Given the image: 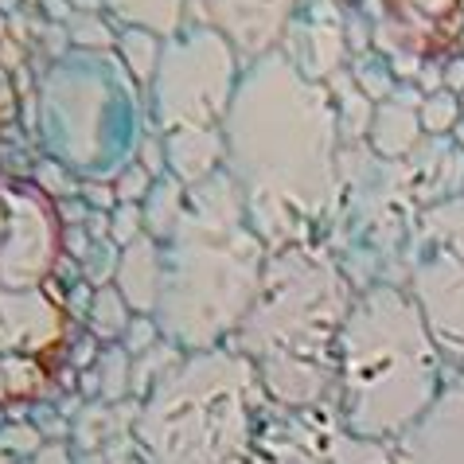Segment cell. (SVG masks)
<instances>
[{
  "mask_svg": "<svg viewBox=\"0 0 464 464\" xmlns=\"http://www.w3.org/2000/svg\"><path fill=\"white\" fill-rule=\"evenodd\" d=\"M227 164L246 218L269 250L313 242L340 199V121L324 82L304 79L274 47L242 67L230 98Z\"/></svg>",
  "mask_w": 464,
  "mask_h": 464,
  "instance_id": "1",
  "label": "cell"
},
{
  "mask_svg": "<svg viewBox=\"0 0 464 464\" xmlns=\"http://www.w3.org/2000/svg\"><path fill=\"white\" fill-rule=\"evenodd\" d=\"M164 246L157 324L184 352H208L235 336L250 313L269 246L246 218L235 176L218 169L184 191V208Z\"/></svg>",
  "mask_w": 464,
  "mask_h": 464,
  "instance_id": "2",
  "label": "cell"
},
{
  "mask_svg": "<svg viewBox=\"0 0 464 464\" xmlns=\"http://www.w3.org/2000/svg\"><path fill=\"white\" fill-rule=\"evenodd\" d=\"M355 293L336 257L316 242L269 250L257 296L230 340L257 367L274 406L304 410L332 398L336 340Z\"/></svg>",
  "mask_w": 464,
  "mask_h": 464,
  "instance_id": "3",
  "label": "cell"
},
{
  "mask_svg": "<svg viewBox=\"0 0 464 464\" xmlns=\"http://www.w3.org/2000/svg\"><path fill=\"white\" fill-rule=\"evenodd\" d=\"M445 359L402 285L355 293L340 340L332 406L343 425L371 441H394L441 394Z\"/></svg>",
  "mask_w": 464,
  "mask_h": 464,
  "instance_id": "4",
  "label": "cell"
},
{
  "mask_svg": "<svg viewBox=\"0 0 464 464\" xmlns=\"http://www.w3.org/2000/svg\"><path fill=\"white\" fill-rule=\"evenodd\" d=\"M269 406L242 352H188L140 398L133 441L145 464H250Z\"/></svg>",
  "mask_w": 464,
  "mask_h": 464,
  "instance_id": "5",
  "label": "cell"
},
{
  "mask_svg": "<svg viewBox=\"0 0 464 464\" xmlns=\"http://www.w3.org/2000/svg\"><path fill=\"white\" fill-rule=\"evenodd\" d=\"M40 129L51 160L113 184L145 140L133 74L110 51H67L40 86Z\"/></svg>",
  "mask_w": 464,
  "mask_h": 464,
  "instance_id": "6",
  "label": "cell"
},
{
  "mask_svg": "<svg viewBox=\"0 0 464 464\" xmlns=\"http://www.w3.org/2000/svg\"><path fill=\"white\" fill-rule=\"evenodd\" d=\"M418 179L410 160H382L371 145L340 149V199L328 218L324 250L355 289L402 285L406 250L414 238Z\"/></svg>",
  "mask_w": 464,
  "mask_h": 464,
  "instance_id": "7",
  "label": "cell"
},
{
  "mask_svg": "<svg viewBox=\"0 0 464 464\" xmlns=\"http://www.w3.org/2000/svg\"><path fill=\"white\" fill-rule=\"evenodd\" d=\"M238 79L242 59L227 35L211 24H184L164 40L157 79L149 86L152 129L160 137L223 129Z\"/></svg>",
  "mask_w": 464,
  "mask_h": 464,
  "instance_id": "8",
  "label": "cell"
},
{
  "mask_svg": "<svg viewBox=\"0 0 464 464\" xmlns=\"http://www.w3.org/2000/svg\"><path fill=\"white\" fill-rule=\"evenodd\" d=\"M402 289L414 296L441 359L464 371V196L418 215Z\"/></svg>",
  "mask_w": 464,
  "mask_h": 464,
  "instance_id": "9",
  "label": "cell"
},
{
  "mask_svg": "<svg viewBox=\"0 0 464 464\" xmlns=\"http://www.w3.org/2000/svg\"><path fill=\"white\" fill-rule=\"evenodd\" d=\"M250 464H391V441L352 433L332 398L304 410L269 406Z\"/></svg>",
  "mask_w": 464,
  "mask_h": 464,
  "instance_id": "10",
  "label": "cell"
},
{
  "mask_svg": "<svg viewBox=\"0 0 464 464\" xmlns=\"http://www.w3.org/2000/svg\"><path fill=\"white\" fill-rule=\"evenodd\" d=\"M0 227H5V188H0ZM63 316L44 293H12L0 281V394H24L32 386V355L59 340Z\"/></svg>",
  "mask_w": 464,
  "mask_h": 464,
  "instance_id": "11",
  "label": "cell"
},
{
  "mask_svg": "<svg viewBox=\"0 0 464 464\" xmlns=\"http://www.w3.org/2000/svg\"><path fill=\"white\" fill-rule=\"evenodd\" d=\"M391 464H464V371H457L433 406L391 441Z\"/></svg>",
  "mask_w": 464,
  "mask_h": 464,
  "instance_id": "12",
  "label": "cell"
},
{
  "mask_svg": "<svg viewBox=\"0 0 464 464\" xmlns=\"http://www.w3.org/2000/svg\"><path fill=\"white\" fill-rule=\"evenodd\" d=\"M203 24L223 32L242 63L262 59L285 35L301 0H199Z\"/></svg>",
  "mask_w": 464,
  "mask_h": 464,
  "instance_id": "13",
  "label": "cell"
},
{
  "mask_svg": "<svg viewBox=\"0 0 464 464\" xmlns=\"http://www.w3.org/2000/svg\"><path fill=\"white\" fill-rule=\"evenodd\" d=\"M281 51L304 79L328 82L340 71L347 35H343V16L336 0H308V12H293L285 35H281Z\"/></svg>",
  "mask_w": 464,
  "mask_h": 464,
  "instance_id": "14",
  "label": "cell"
},
{
  "mask_svg": "<svg viewBox=\"0 0 464 464\" xmlns=\"http://www.w3.org/2000/svg\"><path fill=\"white\" fill-rule=\"evenodd\" d=\"M421 90L418 86H394V94L379 102L375 106V118H371V133H367V145L371 152H379L382 160H406L410 152L421 145V118H418V106H421Z\"/></svg>",
  "mask_w": 464,
  "mask_h": 464,
  "instance_id": "15",
  "label": "cell"
},
{
  "mask_svg": "<svg viewBox=\"0 0 464 464\" xmlns=\"http://www.w3.org/2000/svg\"><path fill=\"white\" fill-rule=\"evenodd\" d=\"M160 274H164V246L157 238L140 235L137 242H129L118 257V274H113V285L121 289L125 304L133 313L152 316L160 301Z\"/></svg>",
  "mask_w": 464,
  "mask_h": 464,
  "instance_id": "16",
  "label": "cell"
},
{
  "mask_svg": "<svg viewBox=\"0 0 464 464\" xmlns=\"http://www.w3.org/2000/svg\"><path fill=\"white\" fill-rule=\"evenodd\" d=\"M160 140H164V157H169V176H176L184 188L203 184V179L215 176L227 164L223 129H211V133H172Z\"/></svg>",
  "mask_w": 464,
  "mask_h": 464,
  "instance_id": "17",
  "label": "cell"
},
{
  "mask_svg": "<svg viewBox=\"0 0 464 464\" xmlns=\"http://www.w3.org/2000/svg\"><path fill=\"white\" fill-rule=\"evenodd\" d=\"M332 102H336V121H340V145H363L375 118V102L352 82V71H336L324 82Z\"/></svg>",
  "mask_w": 464,
  "mask_h": 464,
  "instance_id": "18",
  "label": "cell"
},
{
  "mask_svg": "<svg viewBox=\"0 0 464 464\" xmlns=\"http://www.w3.org/2000/svg\"><path fill=\"white\" fill-rule=\"evenodd\" d=\"M106 12H113L125 28H145L157 35H176L184 28V8L188 0H102Z\"/></svg>",
  "mask_w": 464,
  "mask_h": 464,
  "instance_id": "19",
  "label": "cell"
},
{
  "mask_svg": "<svg viewBox=\"0 0 464 464\" xmlns=\"http://www.w3.org/2000/svg\"><path fill=\"white\" fill-rule=\"evenodd\" d=\"M129 320H133V308L125 304V296L118 285H102L90 296V308H86V324H90V336L102 340V343H121Z\"/></svg>",
  "mask_w": 464,
  "mask_h": 464,
  "instance_id": "20",
  "label": "cell"
},
{
  "mask_svg": "<svg viewBox=\"0 0 464 464\" xmlns=\"http://www.w3.org/2000/svg\"><path fill=\"white\" fill-rule=\"evenodd\" d=\"M118 51H121L125 71L133 74V82L152 86L157 67H160V55H164V35L145 32V28H121L118 32Z\"/></svg>",
  "mask_w": 464,
  "mask_h": 464,
  "instance_id": "21",
  "label": "cell"
},
{
  "mask_svg": "<svg viewBox=\"0 0 464 464\" xmlns=\"http://www.w3.org/2000/svg\"><path fill=\"white\" fill-rule=\"evenodd\" d=\"M184 184H179L176 176H160L157 184H152L149 199L140 203V211H145V235L164 242L172 235L176 218H179V208H184Z\"/></svg>",
  "mask_w": 464,
  "mask_h": 464,
  "instance_id": "22",
  "label": "cell"
},
{
  "mask_svg": "<svg viewBox=\"0 0 464 464\" xmlns=\"http://www.w3.org/2000/svg\"><path fill=\"white\" fill-rule=\"evenodd\" d=\"M98 398L102 402H125L133 394V355L121 343H106V352L98 355Z\"/></svg>",
  "mask_w": 464,
  "mask_h": 464,
  "instance_id": "23",
  "label": "cell"
},
{
  "mask_svg": "<svg viewBox=\"0 0 464 464\" xmlns=\"http://www.w3.org/2000/svg\"><path fill=\"white\" fill-rule=\"evenodd\" d=\"M188 352L179 343H172V340H157L149 347V352H140V355H133V394L137 398H145L152 386H157L164 375H169V371L179 363V359H184Z\"/></svg>",
  "mask_w": 464,
  "mask_h": 464,
  "instance_id": "24",
  "label": "cell"
},
{
  "mask_svg": "<svg viewBox=\"0 0 464 464\" xmlns=\"http://www.w3.org/2000/svg\"><path fill=\"white\" fill-rule=\"evenodd\" d=\"M352 82L363 90V94L375 102V106L391 98V94H394V86H398L394 71H391V59L375 55V51H363V55L352 63Z\"/></svg>",
  "mask_w": 464,
  "mask_h": 464,
  "instance_id": "25",
  "label": "cell"
},
{
  "mask_svg": "<svg viewBox=\"0 0 464 464\" xmlns=\"http://www.w3.org/2000/svg\"><path fill=\"white\" fill-rule=\"evenodd\" d=\"M418 118L430 137H453V129L460 121V98L449 94V90H433V94L421 98Z\"/></svg>",
  "mask_w": 464,
  "mask_h": 464,
  "instance_id": "26",
  "label": "cell"
},
{
  "mask_svg": "<svg viewBox=\"0 0 464 464\" xmlns=\"http://www.w3.org/2000/svg\"><path fill=\"white\" fill-rule=\"evenodd\" d=\"M67 40L79 51H113L118 47V32L102 16H94V12H74L67 24Z\"/></svg>",
  "mask_w": 464,
  "mask_h": 464,
  "instance_id": "27",
  "label": "cell"
},
{
  "mask_svg": "<svg viewBox=\"0 0 464 464\" xmlns=\"http://www.w3.org/2000/svg\"><path fill=\"white\" fill-rule=\"evenodd\" d=\"M118 257L121 246H113L110 238H94V246L82 257V269H86V281L90 285H113V274H118Z\"/></svg>",
  "mask_w": 464,
  "mask_h": 464,
  "instance_id": "28",
  "label": "cell"
},
{
  "mask_svg": "<svg viewBox=\"0 0 464 464\" xmlns=\"http://www.w3.org/2000/svg\"><path fill=\"white\" fill-rule=\"evenodd\" d=\"M140 235H145V211H140V203H118L110 211V242L125 250Z\"/></svg>",
  "mask_w": 464,
  "mask_h": 464,
  "instance_id": "29",
  "label": "cell"
},
{
  "mask_svg": "<svg viewBox=\"0 0 464 464\" xmlns=\"http://www.w3.org/2000/svg\"><path fill=\"white\" fill-rule=\"evenodd\" d=\"M152 184H157L152 172H145L140 164H125L118 179H113V196H118V203H145Z\"/></svg>",
  "mask_w": 464,
  "mask_h": 464,
  "instance_id": "30",
  "label": "cell"
},
{
  "mask_svg": "<svg viewBox=\"0 0 464 464\" xmlns=\"http://www.w3.org/2000/svg\"><path fill=\"white\" fill-rule=\"evenodd\" d=\"M160 340V324H157V316H145V313H133V320H129V328H125V336H121V347L129 355H140V352H149L152 343Z\"/></svg>",
  "mask_w": 464,
  "mask_h": 464,
  "instance_id": "31",
  "label": "cell"
},
{
  "mask_svg": "<svg viewBox=\"0 0 464 464\" xmlns=\"http://www.w3.org/2000/svg\"><path fill=\"white\" fill-rule=\"evenodd\" d=\"M391 5L402 12L410 24H433V20L453 16L457 0H391Z\"/></svg>",
  "mask_w": 464,
  "mask_h": 464,
  "instance_id": "32",
  "label": "cell"
},
{
  "mask_svg": "<svg viewBox=\"0 0 464 464\" xmlns=\"http://www.w3.org/2000/svg\"><path fill=\"white\" fill-rule=\"evenodd\" d=\"M74 172L71 169H63L59 160H44L40 169H35V179H40V188H44V196L47 199H59V196H71L74 191Z\"/></svg>",
  "mask_w": 464,
  "mask_h": 464,
  "instance_id": "33",
  "label": "cell"
},
{
  "mask_svg": "<svg viewBox=\"0 0 464 464\" xmlns=\"http://www.w3.org/2000/svg\"><path fill=\"white\" fill-rule=\"evenodd\" d=\"M44 437L35 425H8V430H0V449L5 453H40Z\"/></svg>",
  "mask_w": 464,
  "mask_h": 464,
  "instance_id": "34",
  "label": "cell"
},
{
  "mask_svg": "<svg viewBox=\"0 0 464 464\" xmlns=\"http://www.w3.org/2000/svg\"><path fill=\"white\" fill-rule=\"evenodd\" d=\"M82 199H86L90 211H113V208H118L113 184H106V179H86V184H82Z\"/></svg>",
  "mask_w": 464,
  "mask_h": 464,
  "instance_id": "35",
  "label": "cell"
},
{
  "mask_svg": "<svg viewBox=\"0 0 464 464\" xmlns=\"http://www.w3.org/2000/svg\"><path fill=\"white\" fill-rule=\"evenodd\" d=\"M35 464H74V460H71V449H67V445L44 441L40 453H35Z\"/></svg>",
  "mask_w": 464,
  "mask_h": 464,
  "instance_id": "36",
  "label": "cell"
},
{
  "mask_svg": "<svg viewBox=\"0 0 464 464\" xmlns=\"http://www.w3.org/2000/svg\"><path fill=\"white\" fill-rule=\"evenodd\" d=\"M445 90L449 94H457V98L464 94V55L445 63Z\"/></svg>",
  "mask_w": 464,
  "mask_h": 464,
  "instance_id": "37",
  "label": "cell"
},
{
  "mask_svg": "<svg viewBox=\"0 0 464 464\" xmlns=\"http://www.w3.org/2000/svg\"><path fill=\"white\" fill-rule=\"evenodd\" d=\"M40 5H44V12H47V16L55 20V24H71V16H74V5H71V0H40Z\"/></svg>",
  "mask_w": 464,
  "mask_h": 464,
  "instance_id": "38",
  "label": "cell"
},
{
  "mask_svg": "<svg viewBox=\"0 0 464 464\" xmlns=\"http://www.w3.org/2000/svg\"><path fill=\"white\" fill-rule=\"evenodd\" d=\"M71 5H74V12H94V8H106V5H102V0H71Z\"/></svg>",
  "mask_w": 464,
  "mask_h": 464,
  "instance_id": "39",
  "label": "cell"
},
{
  "mask_svg": "<svg viewBox=\"0 0 464 464\" xmlns=\"http://www.w3.org/2000/svg\"><path fill=\"white\" fill-rule=\"evenodd\" d=\"M453 145L464 152V113H460V121H457V129H453Z\"/></svg>",
  "mask_w": 464,
  "mask_h": 464,
  "instance_id": "40",
  "label": "cell"
},
{
  "mask_svg": "<svg viewBox=\"0 0 464 464\" xmlns=\"http://www.w3.org/2000/svg\"><path fill=\"white\" fill-rule=\"evenodd\" d=\"M113 464H145V460H140V453H129V457H121V460H113Z\"/></svg>",
  "mask_w": 464,
  "mask_h": 464,
  "instance_id": "41",
  "label": "cell"
},
{
  "mask_svg": "<svg viewBox=\"0 0 464 464\" xmlns=\"http://www.w3.org/2000/svg\"><path fill=\"white\" fill-rule=\"evenodd\" d=\"M460 113H464V94H460Z\"/></svg>",
  "mask_w": 464,
  "mask_h": 464,
  "instance_id": "42",
  "label": "cell"
},
{
  "mask_svg": "<svg viewBox=\"0 0 464 464\" xmlns=\"http://www.w3.org/2000/svg\"><path fill=\"white\" fill-rule=\"evenodd\" d=\"M460 47H464V35H460ZM460 55H464V51H460Z\"/></svg>",
  "mask_w": 464,
  "mask_h": 464,
  "instance_id": "43",
  "label": "cell"
}]
</instances>
